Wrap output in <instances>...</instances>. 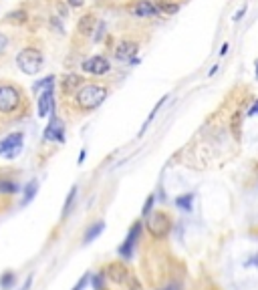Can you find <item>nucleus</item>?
<instances>
[{
	"label": "nucleus",
	"instance_id": "14",
	"mask_svg": "<svg viewBox=\"0 0 258 290\" xmlns=\"http://www.w3.org/2000/svg\"><path fill=\"white\" fill-rule=\"evenodd\" d=\"M36 191H38V182H36V179H31V182L24 186V196H22L20 205L31 204V202L34 200V196H36Z\"/></svg>",
	"mask_w": 258,
	"mask_h": 290
},
{
	"label": "nucleus",
	"instance_id": "6",
	"mask_svg": "<svg viewBox=\"0 0 258 290\" xmlns=\"http://www.w3.org/2000/svg\"><path fill=\"white\" fill-rule=\"evenodd\" d=\"M81 68H83L85 73H89V75H97V77H101V75H107V73L111 71V63L107 61L105 57H101V54H95V57L83 61Z\"/></svg>",
	"mask_w": 258,
	"mask_h": 290
},
{
	"label": "nucleus",
	"instance_id": "8",
	"mask_svg": "<svg viewBox=\"0 0 258 290\" xmlns=\"http://www.w3.org/2000/svg\"><path fill=\"white\" fill-rule=\"evenodd\" d=\"M36 111H38V117L52 115V111H55V91H52V87L40 91L38 103H36Z\"/></svg>",
	"mask_w": 258,
	"mask_h": 290
},
{
	"label": "nucleus",
	"instance_id": "34",
	"mask_svg": "<svg viewBox=\"0 0 258 290\" xmlns=\"http://www.w3.org/2000/svg\"><path fill=\"white\" fill-rule=\"evenodd\" d=\"M248 115H258V103H256V105L250 109V111H248Z\"/></svg>",
	"mask_w": 258,
	"mask_h": 290
},
{
	"label": "nucleus",
	"instance_id": "30",
	"mask_svg": "<svg viewBox=\"0 0 258 290\" xmlns=\"http://www.w3.org/2000/svg\"><path fill=\"white\" fill-rule=\"evenodd\" d=\"M67 2H69L73 8H79V6H83V2H85V0H67Z\"/></svg>",
	"mask_w": 258,
	"mask_h": 290
},
{
	"label": "nucleus",
	"instance_id": "22",
	"mask_svg": "<svg viewBox=\"0 0 258 290\" xmlns=\"http://www.w3.org/2000/svg\"><path fill=\"white\" fill-rule=\"evenodd\" d=\"M12 284H15V274L12 272H4L2 276H0V288L2 290H8Z\"/></svg>",
	"mask_w": 258,
	"mask_h": 290
},
{
	"label": "nucleus",
	"instance_id": "36",
	"mask_svg": "<svg viewBox=\"0 0 258 290\" xmlns=\"http://www.w3.org/2000/svg\"><path fill=\"white\" fill-rule=\"evenodd\" d=\"M166 290H175V288H173V286H170V288H166Z\"/></svg>",
	"mask_w": 258,
	"mask_h": 290
},
{
	"label": "nucleus",
	"instance_id": "9",
	"mask_svg": "<svg viewBox=\"0 0 258 290\" xmlns=\"http://www.w3.org/2000/svg\"><path fill=\"white\" fill-rule=\"evenodd\" d=\"M45 139L47 141H57V143L65 141V123L59 117L51 115V121H49L47 129H45Z\"/></svg>",
	"mask_w": 258,
	"mask_h": 290
},
{
	"label": "nucleus",
	"instance_id": "1",
	"mask_svg": "<svg viewBox=\"0 0 258 290\" xmlns=\"http://www.w3.org/2000/svg\"><path fill=\"white\" fill-rule=\"evenodd\" d=\"M107 95H109V91L103 85H83L77 91L75 101L83 111H93L107 99Z\"/></svg>",
	"mask_w": 258,
	"mask_h": 290
},
{
	"label": "nucleus",
	"instance_id": "20",
	"mask_svg": "<svg viewBox=\"0 0 258 290\" xmlns=\"http://www.w3.org/2000/svg\"><path fill=\"white\" fill-rule=\"evenodd\" d=\"M52 85H55V77L49 75V77L40 79V81L36 83V85H34V91H45V89H51Z\"/></svg>",
	"mask_w": 258,
	"mask_h": 290
},
{
	"label": "nucleus",
	"instance_id": "24",
	"mask_svg": "<svg viewBox=\"0 0 258 290\" xmlns=\"http://www.w3.org/2000/svg\"><path fill=\"white\" fill-rule=\"evenodd\" d=\"M157 8H159V12H164V15H175V12L180 10V4H170V2H164V4H159Z\"/></svg>",
	"mask_w": 258,
	"mask_h": 290
},
{
	"label": "nucleus",
	"instance_id": "3",
	"mask_svg": "<svg viewBox=\"0 0 258 290\" xmlns=\"http://www.w3.org/2000/svg\"><path fill=\"white\" fill-rule=\"evenodd\" d=\"M20 91L15 85H0V113H12L20 105Z\"/></svg>",
	"mask_w": 258,
	"mask_h": 290
},
{
	"label": "nucleus",
	"instance_id": "37",
	"mask_svg": "<svg viewBox=\"0 0 258 290\" xmlns=\"http://www.w3.org/2000/svg\"><path fill=\"white\" fill-rule=\"evenodd\" d=\"M256 77H258V65H256Z\"/></svg>",
	"mask_w": 258,
	"mask_h": 290
},
{
	"label": "nucleus",
	"instance_id": "7",
	"mask_svg": "<svg viewBox=\"0 0 258 290\" xmlns=\"http://www.w3.org/2000/svg\"><path fill=\"white\" fill-rule=\"evenodd\" d=\"M139 236H141V224H139V222H135V224H133V228H131V230H129V234H127L125 242L119 246V256L123 258V260H129V258H131L133 248H135V244H138Z\"/></svg>",
	"mask_w": 258,
	"mask_h": 290
},
{
	"label": "nucleus",
	"instance_id": "5",
	"mask_svg": "<svg viewBox=\"0 0 258 290\" xmlns=\"http://www.w3.org/2000/svg\"><path fill=\"white\" fill-rule=\"evenodd\" d=\"M145 226L154 238H166L170 228H172V220L164 212H155V214H149V220H147Z\"/></svg>",
	"mask_w": 258,
	"mask_h": 290
},
{
	"label": "nucleus",
	"instance_id": "11",
	"mask_svg": "<svg viewBox=\"0 0 258 290\" xmlns=\"http://www.w3.org/2000/svg\"><path fill=\"white\" fill-rule=\"evenodd\" d=\"M133 15L138 18H154V17H159V8L154 2H149V0H139L133 6Z\"/></svg>",
	"mask_w": 258,
	"mask_h": 290
},
{
	"label": "nucleus",
	"instance_id": "12",
	"mask_svg": "<svg viewBox=\"0 0 258 290\" xmlns=\"http://www.w3.org/2000/svg\"><path fill=\"white\" fill-rule=\"evenodd\" d=\"M127 268L125 266H121L119 262H115V264H109V268H107V276L113 280V282H125V278H127Z\"/></svg>",
	"mask_w": 258,
	"mask_h": 290
},
{
	"label": "nucleus",
	"instance_id": "23",
	"mask_svg": "<svg viewBox=\"0 0 258 290\" xmlns=\"http://www.w3.org/2000/svg\"><path fill=\"white\" fill-rule=\"evenodd\" d=\"M89 280L93 282V288H95V290H103V286H105V272H99V274L91 276Z\"/></svg>",
	"mask_w": 258,
	"mask_h": 290
},
{
	"label": "nucleus",
	"instance_id": "27",
	"mask_svg": "<svg viewBox=\"0 0 258 290\" xmlns=\"http://www.w3.org/2000/svg\"><path fill=\"white\" fill-rule=\"evenodd\" d=\"M152 208H154V196H149L147 202H145V205H143V210H141V214L149 216V214H152Z\"/></svg>",
	"mask_w": 258,
	"mask_h": 290
},
{
	"label": "nucleus",
	"instance_id": "31",
	"mask_svg": "<svg viewBox=\"0 0 258 290\" xmlns=\"http://www.w3.org/2000/svg\"><path fill=\"white\" fill-rule=\"evenodd\" d=\"M244 12H246V6H242V10H238L236 12V17H234V22H238L242 17H244Z\"/></svg>",
	"mask_w": 258,
	"mask_h": 290
},
{
	"label": "nucleus",
	"instance_id": "19",
	"mask_svg": "<svg viewBox=\"0 0 258 290\" xmlns=\"http://www.w3.org/2000/svg\"><path fill=\"white\" fill-rule=\"evenodd\" d=\"M75 198H77V186H73L71 191H69V196H67V202H65V205H63V218H67V216L71 214L73 204H75Z\"/></svg>",
	"mask_w": 258,
	"mask_h": 290
},
{
	"label": "nucleus",
	"instance_id": "10",
	"mask_svg": "<svg viewBox=\"0 0 258 290\" xmlns=\"http://www.w3.org/2000/svg\"><path fill=\"white\" fill-rule=\"evenodd\" d=\"M138 49H139L138 43H133V40H123V43H119L117 49H115V59H117V61L138 63V59H135V54H138Z\"/></svg>",
	"mask_w": 258,
	"mask_h": 290
},
{
	"label": "nucleus",
	"instance_id": "2",
	"mask_svg": "<svg viewBox=\"0 0 258 290\" xmlns=\"http://www.w3.org/2000/svg\"><path fill=\"white\" fill-rule=\"evenodd\" d=\"M43 52L33 47H26L17 54V67L24 75H36L43 68Z\"/></svg>",
	"mask_w": 258,
	"mask_h": 290
},
{
	"label": "nucleus",
	"instance_id": "25",
	"mask_svg": "<svg viewBox=\"0 0 258 290\" xmlns=\"http://www.w3.org/2000/svg\"><path fill=\"white\" fill-rule=\"evenodd\" d=\"M24 18H26V15H24L22 10H17V12H10V15H8V20H10V22H22Z\"/></svg>",
	"mask_w": 258,
	"mask_h": 290
},
{
	"label": "nucleus",
	"instance_id": "21",
	"mask_svg": "<svg viewBox=\"0 0 258 290\" xmlns=\"http://www.w3.org/2000/svg\"><path fill=\"white\" fill-rule=\"evenodd\" d=\"M81 81H83V79H81L79 75H69V77L63 81V89H65V91H69L71 87H79V85H81Z\"/></svg>",
	"mask_w": 258,
	"mask_h": 290
},
{
	"label": "nucleus",
	"instance_id": "16",
	"mask_svg": "<svg viewBox=\"0 0 258 290\" xmlns=\"http://www.w3.org/2000/svg\"><path fill=\"white\" fill-rule=\"evenodd\" d=\"M166 101H168V97H161V101H157V103H155V107L152 109V113H149V117L145 119V123H143V125H141V129H139V133H138L139 137H141V135L145 133V129L149 127V123H152V121L155 119V115H157V111H159V109H161V105H164Z\"/></svg>",
	"mask_w": 258,
	"mask_h": 290
},
{
	"label": "nucleus",
	"instance_id": "29",
	"mask_svg": "<svg viewBox=\"0 0 258 290\" xmlns=\"http://www.w3.org/2000/svg\"><path fill=\"white\" fill-rule=\"evenodd\" d=\"M89 278H91V276H89V274H85V276H83V278H81V280H79V282L75 284V288H73V290H83V288L87 286V282H89Z\"/></svg>",
	"mask_w": 258,
	"mask_h": 290
},
{
	"label": "nucleus",
	"instance_id": "17",
	"mask_svg": "<svg viewBox=\"0 0 258 290\" xmlns=\"http://www.w3.org/2000/svg\"><path fill=\"white\" fill-rule=\"evenodd\" d=\"M18 191V184L12 182V179H0V193H8V196H12V193Z\"/></svg>",
	"mask_w": 258,
	"mask_h": 290
},
{
	"label": "nucleus",
	"instance_id": "13",
	"mask_svg": "<svg viewBox=\"0 0 258 290\" xmlns=\"http://www.w3.org/2000/svg\"><path fill=\"white\" fill-rule=\"evenodd\" d=\"M103 230H105V222H95L93 226H89V230L85 232V236H83V244H91L95 238H99Z\"/></svg>",
	"mask_w": 258,
	"mask_h": 290
},
{
	"label": "nucleus",
	"instance_id": "4",
	"mask_svg": "<svg viewBox=\"0 0 258 290\" xmlns=\"http://www.w3.org/2000/svg\"><path fill=\"white\" fill-rule=\"evenodd\" d=\"M22 143H24V133H20V131L8 133L4 139L0 141V155L4 159H15L22 151Z\"/></svg>",
	"mask_w": 258,
	"mask_h": 290
},
{
	"label": "nucleus",
	"instance_id": "18",
	"mask_svg": "<svg viewBox=\"0 0 258 290\" xmlns=\"http://www.w3.org/2000/svg\"><path fill=\"white\" fill-rule=\"evenodd\" d=\"M192 202H194V193H186V196L175 198V205H178V208H182L184 212L192 210Z\"/></svg>",
	"mask_w": 258,
	"mask_h": 290
},
{
	"label": "nucleus",
	"instance_id": "28",
	"mask_svg": "<svg viewBox=\"0 0 258 290\" xmlns=\"http://www.w3.org/2000/svg\"><path fill=\"white\" fill-rule=\"evenodd\" d=\"M125 282H131V290H141V284H139V280L135 278L133 274H127V278H125Z\"/></svg>",
	"mask_w": 258,
	"mask_h": 290
},
{
	"label": "nucleus",
	"instance_id": "15",
	"mask_svg": "<svg viewBox=\"0 0 258 290\" xmlns=\"http://www.w3.org/2000/svg\"><path fill=\"white\" fill-rule=\"evenodd\" d=\"M95 24H97L95 17L93 15H85L83 18H81V22H79V33L81 34H91L95 31Z\"/></svg>",
	"mask_w": 258,
	"mask_h": 290
},
{
	"label": "nucleus",
	"instance_id": "26",
	"mask_svg": "<svg viewBox=\"0 0 258 290\" xmlns=\"http://www.w3.org/2000/svg\"><path fill=\"white\" fill-rule=\"evenodd\" d=\"M6 49H8V36L4 33H0V57L6 52Z\"/></svg>",
	"mask_w": 258,
	"mask_h": 290
},
{
	"label": "nucleus",
	"instance_id": "33",
	"mask_svg": "<svg viewBox=\"0 0 258 290\" xmlns=\"http://www.w3.org/2000/svg\"><path fill=\"white\" fill-rule=\"evenodd\" d=\"M85 155H87V151L83 149V151H81V154H79V161H77L79 165H81V163H83V161H85Z\"/></svg>",
	"mask_w": 258,
	"mask_h": 290
},
{
	"label": "nucleus",
	"instance_id": "32",
	"mask_svg": "<svg viewBox=\"0 0 258 290\" xmlns=\"http://www.w3.org/2000/svg\"><path fill=\"white\" fill-rule=\"evenodd\" d=\"M31 284H33V276H29V278H26V282H24V286H22L20 290H29V288H31Z\"/></svg>",
	"mask_w": 258,
	"mask_h": 290
},
{
	"label": "nucleus",
	"instance_id": "35",
	"mask_svg": "<svg viewBox=\"0 0 258 290\" xmlns=\"http://www.w3.org/2000/svg\"><path fill=\"white\" fill-rule=\"evenodd\" d=\"M228 49H230V47H228V43H224V45H222V51H220V54H226V52H228Z\"/></svg>",
	"mask_w": 258,
	"mask_h": 290
}]
</instances>
